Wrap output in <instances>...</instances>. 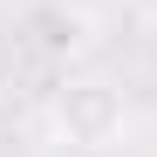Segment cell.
<instances>
[{
  "label": "cell",
  "mask_w": 157,
  "mask_h": 157,
  "mask_svg": "<svg viewBox=\"0 0 157 157\" xmlns=\"http://www.w3.org/2000/svg\"><path fill=\"white\" fill-rule=\"evenodd\" d=\"M21 34H28V48H34V55L68 62L75 48L89 41V21L75 14V7H62V0H34V7L21 14Z\"/></svg>",
  "instance_id": "2"
},
{
  "label": "cell",
  "mask_w": 157,
  "mask_h": 157,
  "mask_svg": "<svg viewBox=\"0 0 157 157\" xmlns=\"http://www.w3.org/2000/svg\"><path fill=\"white\" fill-rule=\"evenodd\" d=\"M123 123H130L123 89H109L102 75H82V82L55 89V137L62 144H75V150H109L123 137Z\"/></svg>",
  "instance_id": "1"
}]
</instances>
